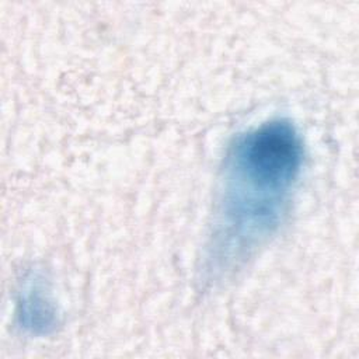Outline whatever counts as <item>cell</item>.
Listing matches in <instances>:
<instances>
[{
  "label": "cell",
  "instance_id": "6da1fadb",
  "mask_svg": "<svg viewBox=\"0 0 359 359\" xmlns=\"http://www.w3.org/2000/svg\"><path fill=\"white\" fill-rule=\"evenodd\" d=\"M303 165V142L290 121L271 119L240 135L224 160L210 255L227 271L278 231Z\"/></svg>",
  "mask_w": 359,
  "mask_h": 359
}]
</instances>
